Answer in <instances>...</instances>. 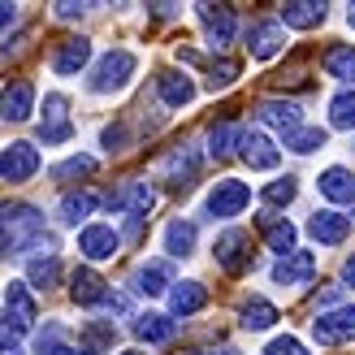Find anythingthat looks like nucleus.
I'll use <instances>...</instances> for the list:
<instances>
[{"mask_svg": "<svg viewBox=\"0 0 355 355\" xmlns=\"http://www.w3.org/2000/svg\"><path fill=\"white\" fill-rule=\"evenodd\" d=\"M44 234V217L31 204H0V252H31Z\"/></svg>", "mask_w": 355, "mask_h": 355, "instance_id": "f257e3e1", "label": "nucleus"}, {"mask_svg": "<svg viewBox=\"0 0 355 355\" xmlns=\"http://www.w3.org/2000/svg\"><path fill=\"white\" fill-rule=\"evenodd\" d=\"M135 65H139V57H135V52H126V48H113V52H104V57L96 61V69H92V83H87V87H92L96 96L121 92V87L130 83Z\"/></svg>", "mask_w": 355, "mask_h": 355, "instance_id": "f03ea898", "label": "nucleus"}, {"mask_svg": "<svg viewBox=\"0 0 355 355\" xmlns=\"http://www.w3.org/2000/svg\"><path fill=\"white\" fill-rule=\"evenodd\" d=\"M247 204H252V187L239 182V178H221V182L208 191V204H204V208H208L212 221H217V217L225 221V217H239Z\"/></svg>", "mask_w": 355, "mask_h": 355, "instance_id": "7ed1b4c3", "label": "nucleus"}, {"mask_svg": "<svg viewBox=\"0 0 355 355\" xmlns=\"http://www.w3.org/2000/svg\"><path fill=\"white\" fill-rule=\"evenodd\" d=\"M212 256H217V264L225 273H247L252 269V234H247V230H225V234L217 239V247H212Z\"/></svg>", "mask_w": 355, "mask_h": 355, "instance_id": "20e7f679", "label": "nucleus"}, {"mask_svg": "<svg viewBox=\"0 0 355 355\" xmlns=\"http://www.w3.org/2000/svg\"><path fill=\"white\" fill-rule=\"evenodd\" d=\"M312 338L321 347H338V343H355V308H334L321 312L312 321Z\"/></svg>", "mask_w": 355, "mask_h": 355, "instance_id": "39448f33", "label": "nucleus"}, {"mask_svg": "<svg viewBox=\"0 0 355 355\" xmlns=\"http://www.w3.org/2000/svg\"><path fill=\"white\" fill-rule=\"evenodd\" d=\"M74 135V121H69V100L61 92L44 96V121H40V139L44 144H65Z\"/></svg>", "mask_w": 355, "mask_h": 355, "instance_id": "423d86ee", "label": "nucleus"}, {"mask_svg": "<svg viewBox=\"0 0 355 355\" xmlns=\"http://www.w3.org/2000/svg\"><path fill=\"white\" fill-rule=\"evenodd\" d=\"M35 169H40V152L31 144H9L0 152V178L5 182H26V178H35Z\"/></svg>", "mask_w": 355, "mask_h": 355, "instance_id": "0eeeda50", "label": "nucleus"}, {"mask_svg": "<svg viewBox=\"0 0 355 355\" xmlns=\"http://www.w3.org/2000/svg\"><path fill=\"white\" fill-rule=\"evenodd\" d=\"M282 44H286V26L282 22H256L252 31H247V52H252L256 61H273L277 52H282Z\"/></svg>", "mask_w": 355, "mask_h": 355, "instance_id": "6e6552de", "label": "nucleus"}, {"mask_svg": "<svg viewBox=\"0 0 355 355\" xmlns=\"http://www.w3.org/2000/svg\"><path fill=\"white\" fill-rule=\"evenodd\" d=\"M239 148H243V161L252 165V169H277V161H282L277 144L264 130H243L239 135Z\"/></svg>", "mask_w": 355, "mask_h": 355, "instance_id": "1a4fd4ad", "label": "nucleus"}, {"mask_svg": "<svg viewBox=\"0 0 355 355\" xmlns=\"http://www.w3.org/2000/svg\"><path fill=\"white\" fill-rule=\"evenodd\" d=\"M316 277V256L312 252H291L273 264V282L277 286H308Z\"/></svg>", "mask_w": 355, "mask_h": 355, "instance_id": "9d476101", "label": "nucleus"}, {"mask_svg": "<svg viewBox=\"0 0 355 355\" xmlns=\"http://www.w3.org/2000/svg\"><path fill=\"white\" fill-rule=\"evenodd\" d=\"M195 178H200V152H195L191 144L173 148V152H169V161H165V182H169L173 191H187Z\"/></svg>", "mask_w": 355, "mask_h": 355, "instance_id": "9b49d317", "label": "nucleus"}, {"mask_svg": "<svg viewBox=\"0 0 355 355\" xmlns=\"http://www.w3.org/2000/svg\"><path fill=\"white\" fill-rule=\"evenodd\" d=\"M117 247H121V239H117V230L113 225H87L83 234H78V252L87 256V260H113L117 256Z\"/></svg>", "mask_w": 355, "mask_h": 355, "instance_id": "f8f14e48", "label": "nucleus"}, {"mask_svg": "<svg viewBox=\"0 0 355 355\" xmlns=\"http://www.w3.org/2000/svg\"><path fill=\"white\" fill-rule=\"evenodd\" d=\"M31 113H35V87L26 78L9 83L5 92H0V117L5 121H26Z\"/></svg>", "mask_w": 355, "mask_h": 355, "instance_id": "ddd939ff", "label": "nucleus"}, {"mask_svg": "<svg viewBox=\"0 0 355 355\" xmlns=\"http://www.w3.org/2000/svg\"><path fill=\"white\" fill-rule=\"evenodd\" d=\"M5 312H9V321H13L17 329L35 325V316H40V304H35V295H31L26 282H9V286H5Z\"/></svg>", "mask_w": 355, "mask_h": 355, "instance_id": "4468645a", "label": "nucleus"}, {"mask_svg": "<svg viewBox=\"0 0 355 355\" xmlns=\"http://www.w3.org/2000/svg\"><path fill=\"white\" fill-rule=\"evenodd\" d=\"M109 208H126L135 221H144L148 212L156 208V191H152L148 182H126L117 195H109Z\"/></svg>", "mask_w": 355, "mask_h": 355, "instance_id": "2eb2a0df", "label": "nucleus"}, {"mask_svg": "<svg viewBox=\"0 0 355 355\" xmlns=\"http://www.w3.org/2000/svg\"><path fill=\"white\" fill-rule=\"evenodd\" d=\"M195 13H200V22H204V31L212 35L217 48H225L234 40V9L230 5H195Z\"/></svg>", "mask_w": 355, "mask_h": 355, "instance_id": "dca6fc26", "label": "nucleus"}, {"mask_svg": "<svg viewBox=\"0 0 355 355\" xmlns=\"http://www.w3.org/2000/svg\"><path fill=\"white\" fill-rule=\"evenodd\" d=\"M260 121H264V126H277V130H299V126H304V109H299V104L295 100H260Z\"/></svg>", "mask_w": 355, "mask_h": 355, "instance_id": "f3484780", "label": "nucleus"}, {"mask_svg": "<svg viewBox=\"0 0 355 355\" xmlns=\"http://www.w3.org/2000/svg\"><path fill=\"white\" fill-rule=\"evenodd\" d=\"M87 61H92V40H83V35L61 40L57 52H52V69H57V74H78Z\"/></svg>", "mask_w": 355, "mask_h": 355, "instance_id": "a211bd4d", "label": "nucleus"}, {"mask_svg": "<svg viewBox=\"0 0 355 355\" xmlns=\"http://www.w3.org/2000/svg\"><path fill=\"white\" fill-rule=\"evenodd\" d=\"M69 295H74V304H83V308H92V304H100L104 295H109V282H104L96 269H74L69 273Z\"/></svg>", "mask_w": 355, "mask_h": 355, "instance_id": "6ab92c4d", "label": "nucleus"}, {"mask_svg": "<svg viewBox=\"0 0 355 355\" xmlns=\"http://www.w3.org/2000/svg\"><path fill=\"white\" fill-rule=\"evenodd\" d=\"M156 92H161V100L169 109H187L195 100V83L187 74H178V69H161V74H156Z\"/></svg>", "mask_w": 355, "mask_h": 355, "instance_id": "aec40b11", "label": "nucleus"}, {"mask_svg": "<svg viewBox=\"0 0 355 355\" xmlns=\"http://www.w3.org/2000/svg\"><path fill=\"white\" fill-rule=\"evenodd\" d=\"M256 225H260L264 243H269L277 256H291V252H295V225H291L286 217H273V212H260V217H256Z\"/></svg>", "mask_w": 355, "mask_h": 355, "instance_id": "412c9836", "label": "nucleus"}, {"mask_svg": "<svg viewBox=\"0 0 355 355\" xmlns=\"http://www.w3.org/2000/svg\"><path fill=\"white\" fill-rule=\"evenodd\" d=\"M308 234L316 239V243H325V247H338L347 234H351V221L343 217V212H316V217L308 221Z\"/></svg>", "mask_w": 355, "mask_h": 355, "instance_id": "4be33fe9", "label": "nucleus"}, {"mask_svg": "<svg viewBox=\"0 0 355 355\" xmlns=\"http://www.w3.org/2000/svg\"><path fill=\"white\" fill-rule=\"evenodd\" d=\"M204 304H208V286H204V282H173V291H169L173 316H195Z\"/></svg>", "mask_w": 355, "mask_h": 355, "instance_id": "5701e85b", "label": "nucleus"}, {"mask_svg": "<svg viewBox=\"0 0 355 355\" xmlns=\"http://www.w3.org/2000/svg\"><path fill=\"white\" fill-rule=\"evenodd\" d=\"M321 22H325V5H321V0H291V5H282V26L312 31Z\"/></svg>", "mask_w": 355, "mask_h": 355, "instance_id": "b1692460", "label": "nucleus"}, {"mask_svg": "<svg viewBox=\"0 0 355 355\" xmlns=\"http://www.w3.org/2000/svg\"><path fill=\"white\" fill-rule=\"evenodd\" d=\"M316 187H321V195H325V200H334V204H355V173H347L343 165L325 169Z\"/></svg>", "mask_w": 355, "mask_h": 355, "instance_id": "393cba45", "label": "nucleus"}, {"mask_svg": "<svg viewBox=\"0 0 355 355\" xmlns=\"http://www.w3.org/2000/svg\"><path fill=\"white\" fill-rule=\"evenodd\" d=\"M173 286V277H169V264H161V260H152V264H139V273H135V291L139 295H165Z\"/></svg>", "mask_w": 355, "mask_h": 355, "instance_id": "a878e982", "label": "nucleus"}, {"mask_svg": "<svg viewBox=\"0 0 355 355\" xmlns=\"http://www.w3.org/2000/svg\"><path fill=\"white\" fill-rule=\"evenodd\" d=\"M135 334H139L144 343L161 347V343H169V338H173V321H169V316H161V312H144V316L135 321Z\"/></svg>", "mask_w": 355, "mask_h": 355, "instance_id": "bb28decb", "label": "nucleus"}, {"mask_svg": "<svg viewBox=\"0 0 355 355\" xmlns=\"http://www.w3.org/2000/svg\"><path fill=\"white\" fill-rule=\"evenodd\" d=\"M325 74L338 83H355V44H338L325 52Z\"/></svg>", "mask_w": 355, "mask_h": 355, "instance_id": "cd10ccee", "label": "nucleus"}, {"mask_svg": "<svg viewBox=\"0 0 355 355\" xmlns=\"http://www.w3.org/2000/svg\"><path fill=\"white\" fill-rule=\"evenodd\" d=\"M165 252L178 256V260H187L195 252V225L191 221H169V230H165Z\"/></svg>", "mask_w": 355, "mask_h": 355, "instance_id": "c85d7f7f", "label": "nucleus"}, {"mask_svg": "<svg viewBox=\"0 0 355 355\" xmlns=\"http://www.w3.org/2000/svg\"><path fill=\"white\" fill-rule=\"evenodd\" d=\"M26 286H40V291H48V286H57L61 282V264H57V256H35L31 264H26Z\"/></svg>", "mask_w": 355, "mask_h": 355, "instance_id": "c756f323", "label": "nucleus"}, {"mask_svg": "<svg viewBox=\"0 0 355 355\" xmlns=\"http://www.w3.org/2000/svg\"><path fill=\"white\" fill-rule=\"evenodd\" d=\"M92 212H96V195L92 191H69L65 200H61V221H69V225L87 221Z\"/></svg>", "mask_w": 355, "mask_h": 355, "instance_id": "7c9ffc66", "label": "nucleus"}, {"mask_svg": "<svg viewBox=\"0 0 355 355\" xmlns=\"http://www.w3.org/2000/svg\"><path fill=\"white\" fill-rule=\"evenodd\" d=\"M239 316H243V329H269L277 321V308L269 304V299H247Z\"/></svg>", "mask_w": 355, "mask_h": 355, "instance_id": "2f4dec72", "label": "nucleus"}, {"mask_svg": "<svg viewBox=\"0 0 355 355\" xmlns=\"http://www.w3.org/2000/svg\"><path fill=\"white\" fill-rule=\"evenodd\" d=\"M325 130L321 126H299V130H291L286 135V148L291 152H299V156H308V152H316V148H325Z\"/></svg>", "mask_w": 355, "mask_h": 355, "instance_id": "473e14b6", "label": "nucleus"}, {"mask_svg": "<svg viewBox=\"0 0 355 355\" xmlns=\"http://www.w3.org/2000/svg\"><path fill=\"white\" fill-rule=\"evenodd\" d=\"M329 126L334 130H355V92H343L329 100Z\"/></svg>", "mask_w": 355, "mask_h": 355, "instance_id": "72a5a7b5", "label": "nucleus"}, {"mask_svg": "<svg viewBox=\"0 0 355 355\" xmlns=\"http://www.w3.org/2000/svg\"><path fill=\"white\" fill-rule=\"evenodd\" d=\"M239 126L234 121H217V126H212V135H208V144H212V156H230L239 148Z\"/></svg>", "mask_w": 355, "mask_h": 355, "instance_id": "f704fd0d", "label": "nucleus"}, {"mask_svg": "<svg viewBox=\"0 0 355 355\" xmlns=\"http://www.w3.org/2000/svg\"><path fill=\"white\" fill-rule=\"evenodd\" d=\"M234 78H239V61H212L208 65V87L212 92H225Z\"/></svg>", "mask_w": 355, "mask_h": 355, "instance_id": "c9c22d12", "label": "nucleus"}, {"mask_svg": "<svg viewBox=\"0 0 355 355\" xmlns=\"http://www.w3.org/2000/svg\"><path fill=\"white\" fill-rule=\"evenodd\" d=\"M87 173H96L92 156H69V161H61L57 169H52V178H87Z\"/></svg>", "mask_w": 355, "mask_h": 355, "instance_id": "e433bc0d", "label": "nucleus"}, {"mask_svg": "<svg viewBox=\"0 0 355 355\" xmlns=\"http://www.w3.org/2000/svg\"><path fill=\"white\" fill-rule=\"evenodd\" d=\"M295 195H299L295 178H277V182H269V187H264V204H291Z\"/></svg>", "mask_w": 355, "mask_h": 355, "instance_id": "4c0bfd02", "label": "nucleus"}, {"mask_svg": "<svg viewBox=\"0 0 355 355\" xmlns=\"http://www.w3.org/2000/svg\"><path fill=\"white\" fill-rule=\"evenodd\" d=\"M113 338H117V329H113V321H92V325H87L83 329V343L87 347H113Z\"/></svg>", "mask_w": 355, "mask_h": 355, "instance_id": "58836bf2", "label": "nucleus"}, {"mask_svg": "<svg viewBox=\"0 0 355 355\" xmlns=\"http://www.w3.org/2000/svg\"><path fill=\"white\" fill-rule=\"evenodd\" d=\"M17 343H22V329H17L9 316H0V355H17L22 351Z\"/></svg>", "mask_w": 355, "mask_h": 355, "instance_id": "ea45409f", "label": "nucleus"}, {"mask_svg": "<svg viewBox=\"0 0 355 355\" xmlns=\"http://www.w3.org/2000/svg\"><path fill=\"white\" fill-rule=\"evenodd\" d=\"M264 355H308V351H304V343H299V338L282 334V338H273L269 347H264Z\"/></svg>", "mask_w": 355, "mask_h": 355, "instance_id": "a19ab883", "label": "nucleus"}, {"mask_svg": "<svg viewBox=\"0 0 355 355\" xmlns=\"http://www.w3.org/2000/svg\"><path fill=\"white\" fill-rule=\"evenodd\" d=\"M100 144H104V152H121L126 148V126H109L100 135Z\"/></svg>", "mask_w": 355, "mask_h": 355, "instance_id": "79ce46f5", "label": "nucleus"}, {"mask_svg": "<svg viewBox=\"0 0 355 355\" xmlns=\"http://www.w3.org/2000/svg\"><path fill=\"white\" fill-rule=\"evenodd\" d=\"M52 9H57L61 22H74V17H83V13H87V5H69V0H61V5H52Z\"/></svg>", "mask_w": 355, "mask_h": 355, "instance_id": "37998d69", "label": "nucleus"}, {"mask_svg": "<svg viewBox=\"0 0 355 355\" xmlns=\"http://www.w3.org/2000/svg\"><path fill=\"white\" fill-rule=\"evenodd\" d=\"M17 22V9L13 5H0V26H13Z\"/></svg>", "mask_w": 355, "mask_h": 355, "instance_id": "c03bdc74", "label": "nucleus"}, {"mask_svg": "<svg viewBox=\"0 0 355 355\" xmlns=\"http://www.w3.org/2000/svg\"><path fill=\"white\" fill-rule=\"evenodd\" d=\"M48 355H87V351H74V347H65V343H61V347H52Z\"/></svg>", "mask_w": 355, "mask_h": 355, "instance_id": "a18cd8bd", "label": "nucleus"}, {"mask_svg": "<svg viewBox=\"0 0 355 355\" xmlns=\"http://www.w3.org/2000/svg\"><path fill=\"white\" fill-rule=\"evenodd\" d=\"M343 277H347V282H351V286H355V256L347 260V269H343Z\"/></svg>", "mask_w": 355, "mask_h": 355, "instance_id": "49530a36", "label": "nucleus"}, {"mask_svg": "<svg viewBox=\"0 0 355 355\" xmlns=\"http://www.w3.org/2000/svg\"><path fill=\"white\" fill-rule=\"evenodd\" d=\"M347 26H351V31H355V5H351V9H347Z\"/></svg>", "mask_w": 355, "mask_h": 355, "instance_id": "de8ad7c7", "label": "nucleus"}, {"mask_svg": "<svg viewBox=\"0 0 355 355\" xmlns=\"http://www.w3.org/2000/svg\"><path fill=\"white\" fill-rule=\"evenodd\" d=\"M121 355H144V351H121Z\"/></svg>", "mask_w": 355, "mask_h": 355, "instance_id": "09e8293b", "label": "nucleus"}, {"mask_svg": "<svg viewBox=\"0 0 355 355\" xmlns=\"http://www.w3.org/2000/svg\"><path fill=\"white\" fill-rule=\"evenodd\" d=\"M17 355H22V351H17Z\"/></svg>", "mask_w": 355, "mask_h": 355, "instance_id": "8fccbe9b", "label": "nucleus"}]
</instances>
